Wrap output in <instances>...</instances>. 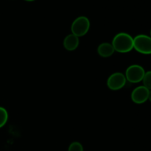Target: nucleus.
<instances>
[{
  "mask_svg": "<svg viewBox=\"0 0 151 151\" xmlns=\"http://www.w3.org/2000/svg\"><path fill=\"white\" fill-rule=\"evenodd\" d=\"M149 91L144 86H140L133 90L131 93V100L137 104H142L148 100Z\"/></svg>",
  "mask_w": 151,
  "mask_h": 151,
  "instance_id": "nucleus-6",
  "label": "nucleus"
},
{
  "mask_svg": "<svg viewBox=\"0 0 151 151\" xmlns=\"http://www.w3.org/2000/svg\"><path fill=\"white\" fill-rule=\"evenodd\" d=\"M150 36L151 37V29H150Z\"/></svg>",
  "mask_w": 151,
  "mask_h": 151,
  "instance_id": "nucleus-14",
  "label": "nucleus"
},
{
  "mask_svg": "<svg viewBox=\"0 0 151 151\" xmlns=\"http://www.w3.org/2000/svg\"><path fill=\"white\" fill-rule=\"evenodd\" d=\"M145 74V69L142 66L138 64H133L128 66L125 72L126 80L132 83H138L142 81L143 78Z\"/></svg>",
  "mask_w": 151,
  "mask_h": 151,
  "instance_id": "nucleus-4",
  "label": "nucleus"
},
{
  "mask_svg": "<svg viewBox=\"0 0 151 151\" xmlns=\"http://www.w3.org/2000/svg\"><path fill=\"white\" fill-rule=\"evenodd\" d=\"M115 50L111 44L108 42L102 43L97 47V53L103 58L111 57L114 53Z\"/></svg>",
  "mask_w": 151,
  "mask_h": 151,
  "instance_id": "nucleus-8",
  "label": "nucleus"
},
{
  "mask_svg": "<svg viewBox=\"0 0 151 151\" xmlns=\"http://www.w3.org/2000/svg\"><path fill=\"white\" fill-rule=\"evenodd\" d=\"M148 100L151 102V90L149 91V95H148Z\"/></svg>",
  "mask_w": 151,
  "mask_h": 151,
  "instance_id": "nucleus-12",
  "label": "nucleus"
},
{
  "mask_svg": "<svg viewBox=\"0 0 151 151\" xmlns=\"http://www.w3.org/2000/svg\"><path fill=\"white\" fill-rule=\"evenodd\" d=\"M127 80L124 74L121 72H115L109 77L107 80V86L111 90L117 91L123 88Z\"/></svg>",
  "mask_w": 151,
  "mask_h": 151,
  "instance_id": "nucleus-5",
  "label": "nucleus"
},
{
  "mask_svg": "<svg viewBox=\"0 0 151 151\" xmlns=\"http://www.w3.org/2000/svg\"><path fill=\"white\" fill-rule=\"evenodd\" d=\"M24 1H35V0H24Z\"/></svg>",
  "mask_w": 151,
  "mask_h": 151,
  "instance_id": "nucleus-13",
  "label": "nucleus"
},
{
  "mask_svg": "<svg viewBox=\"0 0 151 151\" xmlns=\"http://www.w3.org/2000/svg\"><path fill=\"white\" fill-rule=\"evenodd\" d=\"M134 49L143 55L151 54V37L140 34L134 38Z\"/></svg>",
  "mask_w": 151,
  "mask_h": 151,
  "instance_id": "nucleus-3",
  "label": "nucleus"
},
{
  "mask_svg": "<svg viewBox=\"0 0 151 151\" xmlns=\"http://www.w3.org/2000/svg\"><path fill=\"white\" fill-rule=\"evenodd\" d=\"M8 120V113L4 108L0 106V128L5 125Z\"/></svg>",
  "mask_w": 151,
  "mask_h": 151,
  "instance_id": "nucleus-9",
  "label": "nucleus"
},
{
  "mask_svg": "<svg viewBox=\"0 0 151 151\" xmlns=\"http://www.w3.org/2000/svg\"><path fill=\"white\" fill-rule=\"evenodd\" d=\"M79 38L74 34L71 33L66 35L63 40V47L68 51H74L79 46Z\"/></svg>",
  "mask_w": 151,
  "mask_h": 151,
  "instance_id": "nucleus-7",
  "label": "nucleus"
},
{
  "mask_svg": "<svg viewBox=\"0 0 151 151\" xmlns=\"http://www.w3.org/2000/svg\"><path fill=\"white\" fill-rule=\"evenodd\" d=\"M90 29V21L86 16H79L74 20L71 26L72 33L80 37L86 35Z\"/></svg>",
  "mask_w": 151,
  "mask_h": 151,
  "instance_id": "nucleus-2",
  "label": "nucleus"
},
{
  "mask_svg": "<svg viewBox=\"0 0 151 151\" xmlns=\"http://www.w3.org/2000/svg\"><path fill=\"white\" fill-rule=\"evenodd\" d=\"M143 86L148 90H151V71L145 72L142 80Z\"/></svg>",
  "mask_w": 151,
  "mask_h": 151,
  "instance_id": "nucleus-10",
  "label": "nucleus"
},
{
  "mask_svg": "<svg viewBox=\"0 0 151 151\" xmlns=\"http://www.w3.org/2000/svg\"><path fill=\"white\" fill-rule=\"evenodd\" d=\"M68 151H83V147L79 142H73L69 145Z\"/></svg>",
  "mask_w": 151,
  "mask_h": 151,
  "instance_id": "nucleus-11",
  "label": "nucleus"
},
{
  "mask_svg": "<svg viewBox=\"0 0 151 151\" xmlns=\"http://www.w3.org/2000/svg\"><path fill=\"white\" fill-rule=\"evenodd\" d=\"M111 44L115 52H129L134 49V38L126 32H119L114 37Z\"/></svg>",
  "mask_w": 151,
  "mask_h": 151,
  "instance_id": "nucleus-1",
  "label": "nucleus"
}]
</instances>
